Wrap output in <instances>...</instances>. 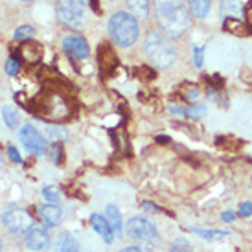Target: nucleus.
<instances>
[{
  "label": "nucleus",
  "instance_id": "f257e3e1",
  "mask_svg": "<svg viewBox=\"0 0 252 252\" xmlns=\"http://www.w3.org/2000/svg\"><path fill=\"white\" fill-rule=\"evenodd\" d=\"M155 17L162 32L169 37H181L191 26L189 13L182 0H155Z\"/></svg>",
  "mask_w": 252,
  "mask_h": 252
},
{
  "label": "nucleus",
  "instance_id": "f03ea898",
  "mask_svg": "<svg viewBox=\"0 0 252 252\" xmlns=\"http://www.w3.org/2000/svg\"><path fill=\"white\" fill-rule=\"evenodd\" d=\"M144 52H146L147 59L157 66H160V68L171 66L177 59L173 42L169 41V37L166 33L157 32V30L147 32L146 39H144Z\"/></svg>",
  "mask_w": 252,
  "mask_h": 252
},
{
  "label": "nucleus",
  "instance_id": "7ed1b4c3",
  "mask_svg": "<svg viewBox=\"0 0 252 252\" xmlns=\"http://www.w3.org/2000/svg\"><path fill=\"white\" fill-rule=\"evenodd\" d=\"M109 35L120 48H129L140 35V24L134 15L118 11L109 19Z\"/></svg>",
  "mask_w": 252,
  "mask_h": 252
},
{
  "label": "nucleus",
  "instance_id": "20e7f679",
  "mask_svg": "<svg viewBox=\"0 0 252 252\" xmlns=\"http://www.w3.org/2000/svg\"><path fill=\"white\" fill-rule=\"evenodd\" d=\"M127 236L133 239L134 243L142 247H155L158 243V232L153 221H149L144 216H134L131 217L126 224Z\"/></svg>",
  "mask_w": 252,
  "mask_h": 252
},
{
  "label": "nucleus",
  "instance_id": "39448f33",
  "mask_svg": "<svg viewBox=\"0 0 252 252\" xmlns=\"http://www.w3.org/2000/svg\"><path fill=\"white\" fill-rule=\"evenodd\" d=\"M85 7L87 0H57V19L68 28H79L85 17Z\"/></svg>",
  "mask_w": 252,
  "mask_h": 252
},
{
  "label": "nucleus",
  "instance_id": "423d86ee",
  "mask_svg": "<svg viewBox=\"0 0 252 252\" xmlns=\"http://www.w3.org/2000/svg\"><path fill=\"white\" fill-rule=\"evenodd\" d=\"M2 221L6 224L7 232L13 236H26L33 228V217L24 208H9L7 212H4Z\"/></svg>",
  "mask_w": 252,
  "mask_h": 252
},
{
  "label": "nucleus",
  "instance_id": "0eeeda50",
  "mask_svg": "<svg viewBox=\"0 0 252 252\" xmlns=\"http://www.w3.org/2000/svg\"><path fill=\"white\" fill-rule=\"evenodd\" d=\"M19 138H21V144L28 149L30 153L42 155L46 151V138H44L33 126L22 127L21 133H19Z\"/></svg>",
  "mask_w": 252,
  "mask_h": 252
},
{
  "label": "nucleus",
  "instance_id": "6e6552de",
  "mask_svg": "<svg viewBox=\"0 0 252 252\" xmlns=\"http://www.w3.org/2000/svg\"><path fill=\"white\" fill-rule=\"evenodd\" d=\"M42 114L54 120H61L68 116V105L61 96L57 94H42V103H41Z\"/></svg>",
  "mask_w": 252,
  "mask_h": 252
},
{
  "label": "nucleus",
  "instance_id": "1a4fd4ad",
  "mask_svg": "<svg viewBox=\"0 0 252 252\" xmlns=\"http://www.w3.org/2000/svg\"><path fill=\"white\" fill-rule=\"evenodd\" d=\"M63 48L64 52L72 57V59H85L89 56V46H87V41L79 35H68L63 39Z\"/></svg>",
  "mask_w": 252,
  "mask_h": 252
},
{
  "label": "nucleus",
  "instance_id": "9d476101",
  "mask_svg": "<svg viewBox=\"0 0 252 252\" xmlns=\"http://www.w3.org/2000/svg\"><path fill=\"white\" fill-rule=\"evenodd\" d=\"M48 245H50V238L44 228H37V226H33V228L24 236V247H26L28 251L39 252V251L48 249Z\"/></svg>",
  "mask_w": 252,
  "mask_h": 252
},
{
  "label": "nucleus",
  "instance_id": "9b49d317",
  "mask_svg": "<svg viewBox=\"0 0 252 252\" xmlns=\"http://www.w3.org/2000/svg\"><path fill=\"white\" fill-rule=\"evenodd\" d=\"M39 217L42 219V223H44L46 228H54L63 219V208H59L57 204H50V203L41 204L39 206Z\"/></svg>",
  "mask_w": 252,
  "mask_h": 252
},
{
  "label": "nucleus",
  "instance_id": "f8f14e48",
  "mask_svg": "<svg viewBox=\"0 0 252 252\" xmlns=\"http://www.w3.org/2000/svg\"><path fill=\"white\" fill-rule=\"evenodd\" d=\"M98 61H99V66H101V70L105 72V74H111L116 66H118V59H116V54H114V50L111 48V44L109 42H101L98 48Z\"/></svg>",
  "mask_w": 252,
  "mask_h": 252
},
{
  "label": "nucleus",
  "instance_id": "ddd939ff",
  "mask_svg": "<svg viewBox=\"0 0 252 252\" xmlns=\"http://www.w3.org/2000/svg\"><path fill=\"white\" fill-rule=\"evenodd\" d=\"M91 224H92V228H94V230L98 232L99 236L103 238V241H105V243H109V245H111L112 241H114V234H112L111 224H109V221L105 219V216L92 214V216H91Z\"/></svg>",
  "mask_w": 252,
  "mask_h": 252
},
{
  "label": "nucleus",
  "instance_id": "4468645a",
  "mask_svg": "<svg viewBox=\"0 0 252 252\" xmlns=\"http://www.w3.org/2000/svg\"><path fill=\"white\" fill-rule=\"evenodd\" d=\"M105 219L111 224V230L114 234V238H120L124 232V221H122V214L114 204H109L105 208Z\"/></svg>",
  "mask_w": 252,
  "mask_h": 252
},
{
  "label": "nucleus",
  "instance_id": "2eb2a0df",
  "mask_svg": "<svg viewBox=\"0 0 252 252\" xmlns=\"http://www.w3.org/2000/svg\"><path fill=\"white\" fill-rule=\"evenodd\" d=\"M223 26L226 32H230L234 35H241V37L249 35V32H251L249 24H245V22L241 21V19H238V17H224Z\"/></svg>",
  "mask_w": 252,
  "mask_h": 252
},
{
  "label": "nucleus",
  "instance_id": "dca6fc26",
  "mask_svg": "<svg viewBox=\"0 0 252 252\" xmlns=\"http://www.w3.org/2000/svg\"><path fill=\"white\" fill-rule=\"evenodd\" d=\"M54 252H79V247H77L76 239L72 238L70 234H59L56 239V245H54Z\"/></svg>",
  "mask_w": 252,
  "mask_h": 252
},
{
  "label": "nucleus",
  "instance_id": "f3484780",
  "mask_svg": "<svg viewBox=\"0 0 252 252\" xmlns=\"http://www.w3.org/2000/svg\"><path fill=\"white\" fill-rule=\"evenodd\" d=\"M19 56L22 61H28V63H35L41 57V46L37 42H24L21 48H19Z\"/></svg>",
  "mask_w": 252,
  "mask_h": 252
},
{
  "label": "nucleus",
  "instance_id": "a211bd4d",
  "mask_svg": "<svg viewBox=\"0 0 252 252\" xmlns=\"http://www.w3.org/2000/svg\"><path fill=\"white\" fill-rule=\"evenodd\" d=\"M189 11L197 19H204L210 11V0H188Z\"/></svg>",
  "mask_w": 252,
  "mask_h": 252
},
{
  "label": "nucleus",
  "instance_id": "6ab92c4d",
  "mask_svg": "<svg viewBox=\"0 0 252 252\" xmlns=\"http://www.w3.org/2000/svg\"><path fill=\"white\" fill-rule=\"evenodd\" d=\"M127 6L131 9V15L134 17H147L149 15V0H127Z\"/></svg>",
  "mask_w": 252,
  "mask_h": 252
},
{
  "label": "nucleus",
  "instance_id": "aec40b11",
  "mask_svg": "<svg viewBox=\"0 0 252 252\" xmlns=\"http://www.w3.org/2000/svg\"><path fill=\"white\" fill-rule=\"evenodd\" d=\"M2 118H4V122H6V126L9 127V129H17L19 122H21L19 112H17V109H15L13 105H6L2 109Z\"/></svg>",
  "mask_w": 252,
  "mask_h": 252
},
{
  "label": "nucleus",
  "instance_id": "412c9836",
  "mask_svg": "<svg viewBox=\"0 0 252 252\" xmlns=\"http://www.w3.org/2000/svg\"><path fill=\"white\" fill-rule=\"evenodd\" d=\"M193 234H197L199 238L208 239V241H217V239H223L226 236H230V232L226 230H203V228H193Z\"/></svg>",
  "mask_w": 252,
  "mask_h": 252
},
{
  "label": "nucleus",
  "instance_id": "4be33fe9",
  "mask_svg": "<svg viewBox=\"0 0 252 252\" xmlns=\"http://www.w3.org/2000/svg\"><path fill=\"white\" fill-rule=\"evenodd\" d=\"M44 131H46V136L54 138V140H66L68 138V131L61 126H46Z\"/></svg>",
  "mask_w": 252,
  "mask_h": 252
},
{
  "label": "nucleus",
  "instance_id": "5701e85b",
  "mask_svg": "<svg viewBox=\"0 0 252 252\" xmlns=\"http://www.w3.org/2000/svg\"><path fill=\"white\" fill-rule=\"evenodd\" d=\"M204 114H206V107L201 105V103H195V105H188L186 107V112H184V116L189 120H199L203 118Z\"/></svg>",
  "mask_w": 252,
  "mask_h": 252
},
{
  "label": "nucleus",
  "instance_id": "b1692460",
  "mask_svg": "<svg viewBox=\"0 0 252 252\" xmlns=\"http://www.w3.org/2000/svg\"><path fill=\"white\" fill-rule=\"evenodd\" d=\"M169 252H193V245L186 238H177L169 247Z\"/></svg>",
  "mask_w": 252,
  "mask_h": 252
},
{
  "label": "nucleus",
  "instance_id": "393cba45",
  "mask_svg": "<svg viewBox=\"0 0 252 252\" xmlns=\"http://www.w3.org/2000/svg\"><path fill=\"white\" fill-rule=\"evenodd\" d=\"M42 197H44V201L50 204H57L61 201V193H59V189L56 186H46V188H42Z\"/></svg>",
  "mask_w": 252,
  "mask_h": 252
},
{
  "label": "nucleus",
  "instance_id": "a878e982",
  "mask_svg": "<svg viewBox=\"0 0 252 252\" xmlns=\"http://www.w3.org/2000/svg\"><path fill=\"white\" fill-rule=\"evenodd\" d=\"M239 11H243V7L239 6L236 0H224V2H221V13L224 15V17H228V13H239Z\"/></svg>",
  "mask_w": 252,
  "mask_h": 252
},
{
  "label": "nucleus",
  "instance_id": "bb28decb",
  "mask_svg": "<svg viewBox=\"0 0 252 252\" xmlns=\"http://www.w3.org/2000/svg\"><path fill=\"white\" fill-rule=\"evenodd\" d=\"M33 33H35V30L32 28V26H19L13 37L17 41H26V39H32Z\"/></svg>",
  "mask_w": 252,
  "mask_h": 252
},
{
  "label": "nucleus",
  "instance_id": "cd10ccee",
  "mask_svg": "<svg viewBox=\"0 0 252 252\" xmlns=\"http://www.w3.org/2000/svg\"><path fill=\"white\" fill-rule=\"evenodd\" d=\"M48 155H50V158H52V162H54L56 166H59V164L63 162V147L59 146V144H56V146L50 147Z\"/></svg>",
  "mask_w": 252,
  "mask_h": 252
},
{
  "label": "nucleus",
  "instance_id": "c85d7f7f",
  "mask_svg": "<svg viewBox=\"0 0 252 252\" xmlns=\"http://www.w3.org/2000/svg\"><path fill=\"white\" fill-rule=\"evenodd\" d=\"M193 61H195V66H197V68H201V66H203L204 48H203V46H199V44H195V46H193Z\"/></svg>",
  "mask_w": 252,
  "mask_h": 252
},
{
  "label": "nucleus",
  "instance_id": "c756f323",
  "mask_svg": "<svg viewBox=\"0 0 252 252\" xmlns=\"http://www.w3.org/2000/svg\"><path fill=\"white\" fill-rule=\"evenodd\" d=\"M6 72L7 76H17V72H19V61L15 57H9L6 61Z\"/></svg>",
  "mask_w": 252,
  "mask_h": 252
},
{
  "label": "nucleus",
  "instance_id": "7c9ffc66",
  "mask_svg": "<svg viewBox=\"0 0 252 252\" xmlns=\"http://www.w3.org/2000/svg\"><path fill=\"white\" fill-rule=\"evenodd\" d=\"M7 155H9V158H11L15 164H22V157H21V153H19V149H17L15 146L7 147Z\"/></svg>",
  "mask_w": 252,
  "mask_h": 252
},
{
  "label": "nucleus",
  "instance_id": "2f4dec72",
  "mask_svg": "<svg viewBox=\"0 0 252 252\" xmlns=\"http://www.w3.org/2000/svg\"><path fill=\"white\" fill-rule=\"evenodd\" d=\"M239 216L251 217L252 216V203H243V204H241V208H239Z\"/></svg>",
  "mask_w": 252,
  "mask_h": 252
},
{
  "label": "nucleus",
  "instance_id": "473e14b6",
  "mask_svg": "<svg viewBox=\"0 0 252 252\" xmlns=\"http://www.w3.org/2000/svg\"><path fill=\"white\" fill-rule=\"evenodd\" d=\"M243 13L247 17V22H249V26L252 28V2H249L245 7H243Z\"/></svg>",
  "mask_w": 252,
  "mask_h": 252
},
{
  "label": "nucleus",
  "instance_id": "72a5a7b5",
  "mask_svg": "<svg viewBox=\"0 0 252 252\" xmlns=\"http://www.w3.org/2000/svg\"><path fill=\"white\" fill-rule=\"evenodd\" d=\"M169 111L177 114V116H184V112H186V107H181V105H171L169 107Z\"/></svg>",
  "mask_w": 252,
  "mask_h": 252
},
{
  "label": "nucleus",
  "instance_id": "f704fd0d",
  "mask_svg": "<svg viewBox=\"0 0 252 252\" xmlns=\"http://www.w3.org/2000/svg\"><path fill=\"white\" fill-rule=\"evenodd\" d=\"M142 208H144L146 212H160V210H158V206H157V204L147 203V201H144V203H142Z\"/></svg>",
  "mask_w": 252,
  "mask_h": 252
},
{
  "label": "nucleus",
  "instance_id": "c9c22d12",
  "mask_svg": "<svg viewBox=\"0 0 252 252\" xmlns=\"http://www.w3.org/2000/svg\"><path fill=\"white\" fill-rule=\"evenodd\" d=\"M221 219H223L224 223H230V221H234V219H236V214H234V212H223Z\"/></svg>",
  "mask_w": 252,
  "mask_h": 252
},
{
  "label": "nucleus",
  "instance_id": "e433bc0d",
  "mask_svg": "<svg viewBox=\"0 0 252 252\" xmlns=\"http://www.w3.org/2000/svg\"><path fill=\"white\" fill-rule=\"evenodd\" d=\"M186 98H188V99H197V98H199V91H197V89H188V92H186Z\"/></svg>",
  "mask_w": 252,
  "mask_h": 252
},
{
  "label": "nucleus",
  "instance_id": "4c0bfd02",
  "mask_svg": "<svg viewBox=\"0 0 252 252\" xmlns=\"http://www.w3.org/2000/svg\"><path fill=\"white\" fill-rule=\"evenodd\" d=\"M120 252H144L140 247H126V249H122Z\"/></svg>",
  "mask_w": 252,
  "mask_h": 252
},
{
  "label": "nucleus",
  "instance_id": "58836bf2",
  "mask_svg": "<svg viewBox=\"0 0 252 252\" xmlns=\"http://www.w3.org/2000/svg\"><path fill=\"white\" fill-rule=\"evenodd\" d=\"M0 252H2V241H0Z\"/></svg>",
  "mask_w": 252,
  "mask_h": 252
},
{
  "label": "nucleus",
  "instance_id": "ea45409f",
  "mask_svg": "<svg viewBox=\"0 0 252 252\" xmlns=\"http://www.w3.org/2000/svg\"><path fill=\"white\" fill-rule=\"evenodd\" d=\"M22 2H32V0H22Z\"/></svg>",
  "mask_w": 252,
  "mask_h": 252
}]
</instances>
